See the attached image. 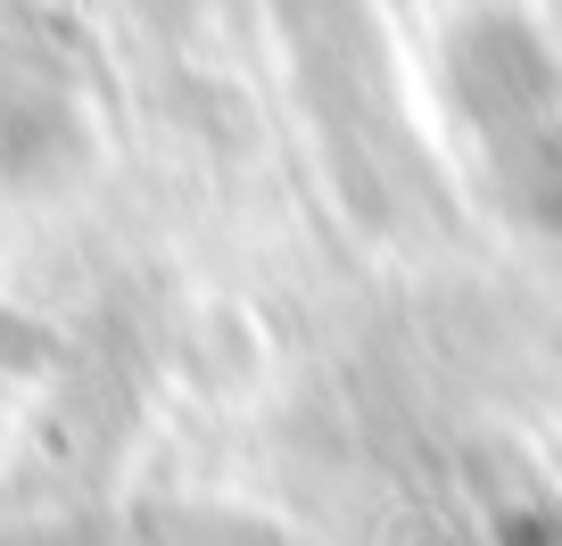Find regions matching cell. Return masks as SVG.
I'll list each match as a JSON object with an SVG mask.
<instances>
[{
  "mask_svg": "<svg viewBox=\"0 0 562 546\" xmlns=\"http://www.w3.org/2000/svg\"><path fill=\"white\" fill-rule=\"evenodd\" d=\"M58 356V339L42 332V323H25L18 307H0V365L9 372H34V365H50Z\"/></svg>",
  "mask_w": 562,
  "mask_h": 546,
  "instance_id": "cell-1",
  "label": "cell"
}]
</instances>
